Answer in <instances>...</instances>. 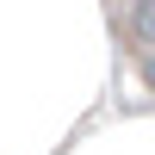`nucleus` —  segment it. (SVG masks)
Instances as JSON below:
<instances>
[{"label":"nucleus","instance_id":"obj_1","mask_svg":"<svg viewBox=\"0 0 155 155\" xmlns=\"http://www.w3.org/2000/svg\"><path fill=\"white\" fill-rule=\"evenodd\" d=\"M106 12H112V37H118L130 99L155 106V0H106Z\"/></svg>","mask_w":155,"mask_h":155}]
</instances>
